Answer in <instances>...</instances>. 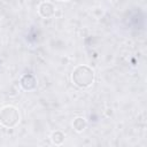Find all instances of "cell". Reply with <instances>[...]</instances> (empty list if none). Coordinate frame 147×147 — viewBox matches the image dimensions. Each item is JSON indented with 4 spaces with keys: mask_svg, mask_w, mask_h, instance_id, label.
Instances as JSON below:
<instances>
[{
    "mask_svg": "<svg viewBox=\"0 0 147 147\" xmlns=\"http://www.w3.org/2000/svg\"><path fill=\"white\" fill-rule=\"evenodd\" d=\"M71 79L72 83L80 88L90 87L94 82V71L88 65L80 64L74 69Z\"/></svg>",
    "mask_w": 147,
    "mask_h": 147,
    "instance_id": "cell-1",
    "label": "cell"
},
{
    "mask_svg": "<svg viewBox=\"0 0 147 147\" xmlns=\"http://www.w3.org/2000/svg\"><path fill=\"white\" fill-rule=\"evenodd\" d=\"M20 122V113L13 106H6L0 110V123L6 127H13Z\"/></svg>",
    "mask_w": 147,
    "mask_h": 147,
    "instance_id": "cell-2",
    "label": "cell"
},
{
    "mask_svg": "<svg viewBox=\"0 0 147 147\" xmlns=\"http://www.w3.org/2000/svg\"><path fill=\"white\" fill-rule=\"evenodd\" d=\"M20 84L23 90L25 91H32L37 87V78L31 74H25L22 76Z\"/></svg>",
    "mask_w": 147,
    "mask_h": 147,
    "instance_id": "cell-3",
    "label": "cell"
},
{
    "mask_svg": "<svg viewBox=\"0 0 147 147\" xmlns=\"http://www.w3.org/2000/svg\"><path fill=\"white\" fill-rule=\"evenodd\" d=\"M39 14L42 16V17H51L54 15V7L51 2H42L40 6H39Z\"/></svg>",
    "mask_w": 147,
    "mask_h": 147,
    "instance_id": "cell-4",
    "label": "cell"
},
{
    "mask_svg": "<svg viewBox=\"0 0 147 147\" xmlns=\"http://www.w3.org/2000/svg\"><path fill=\"white\" fill-rule=\"evenodd\" d=\"M74 127H75L76 131H78V132L83 131V130L86 127V121H85L83 117H77V118L74 121Z\"/></svg>",
    "mask_w": 147,
    "mask_h": 147,
    "instance_id": "cell-5",
    "label": "cell"
},
{
    "mask_svg": "<svg viewBox=\"0 0 147 147\" xmlns=\"http://www.w3.org/2000/svg\"><path fill=\"white\" fill-rule=\"evenodd\" d=\"M63 140H64V134H63L61 131H55V132H53V134H52V141H53L54 144L60 145V144L63 142Z\"/></svg>",
    "mask_w": 147,
    "mask_h": 147,
    "instance_id": "cell-6",
    "label": "cell"
},
{
    "mask_svg": "<svg viewBox=\"0 0 147 147\" xmlns=\"http://www.w3.org/2000/svg\"><path fill=\"white\" fill-rule=\"evenodd\" d=\"M59 1H68V0H59Z\"/></svg>",
    "mask_w": 147,
    "mask_h": 147,
    "instance_id": "cell-7",
    "label": "cell"
}]
</instances>
